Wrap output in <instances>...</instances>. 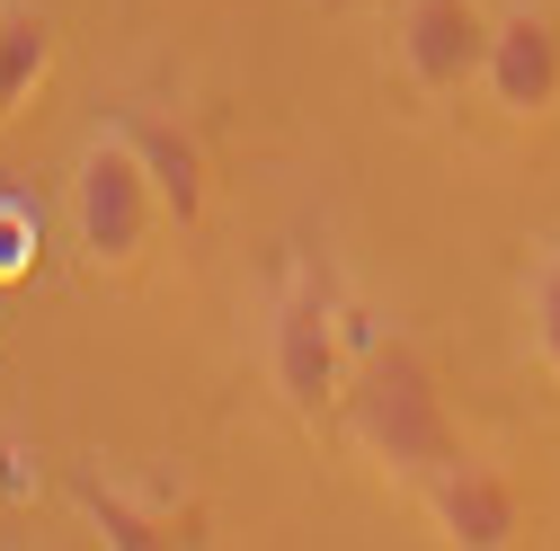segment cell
<instances>
[{
  "mask_svg": "<svg viewBox=\"0 0 560 551\" xmlns=\"http://www.w3.org/2000/svg\"><path fill=\"white\" fill-rule=\"evenodd\" d=\"M338 427H347V445H357L383 480H409V490H428V480L463 454V436L445 419V383H436V365L418 356L409 338L374 348L357 374H347Z\"/></svg>",
  "mask_w": 560,
  "mask_h": 551,
  "instance_id": "6da1fadb",
  "label": "cell"
},
{
  "mask_svg": "<svg viewBox=\"0 0 560 551\" xmlns=\"http://www.w3.org/2000/svg\"><path fill=\"white\" fill-rule=\"evenodd\" d=\"M62 223H72L81 267H98V276H133V267H143V249H152V232L170 223V204H161L143 152L125 143L116 116L81 143V161H72V196H62Z\"/></svg>",
  "mask_w": 560,
  "mask_h": 551,
  "instance_id": "7a4b0ae2",
  "label": "cell"
},
{
  "mask_svg": "<svg viewBox=\"0 0 560 551\" xmlns=\"http://www.w3.org/2000/svg\"><path fill=\"white\" fill-rule=\"evenodd\" d=\"M480 98L499 107L508 125H551V116H560V27H551V10L516 0V10L489 19Z\"/></svg>",
  "mask_w": 560,
  "mask_h": 551,
  "instance_id": "277c9868",
  "label": "cell"
},
{
  "mask_svg": "<svg viewBox=\"0 0 560 551\" xmlns=\"http://www.w3.org/2000/svg\"><path fill=\"white\" fill-rule=\"evenodd\" d=\"M267 374H276V391H285V409L303 427L338 419L347 356H338V312H329V294L312 285V276H294V285L267 303Z\"/></svg>",
  "mask_w": 560,
  "mask_h": 551,
  "instance_id": "3957f363",
  "label": "cell"
},
{
  "mask_svg": "<svg viewBox=\"0 0 560 551\" xmlns=\"http://www.w3.org/2000/svg\"><path fill=\"white\" fill-rule=\"evenodd\" d=\"M525 329H534L542 374L560 383V241H551V249H534V267H525Z\"/></svg>",
  "mask_w": 560,
  "mask_h": 551,
  "instance_id": "30bf717a",
  "label": "cell"
},
{
  "mask_svg": "<svg viewBox=\"0 0 560 551\" xmlns=\"http://www.w3.org/2000/svg\"><path fill=\"white\" fill-rule=\"evenodd\" d=\"M418 499H428L436 534H445V542H463V551H508V542H516V525H525L516 480H508L499 462H471V454H454V462H445Z\"/></svg>",
  "mask_w": 560,
  "mask_h": 551,
  "instance_id": "8992f818",
  "label": "cell"
},
{
  "mask_svg": "<svg viewBox=\"0 0 560 551\" xmlns=\"http://www.w3.org/2000/svg\"><path fill=\"white\" fill-rule=\"evenodd\" d=\"M489 19H499V10H480V0H400V27H392L400 72L428 90V98H463V90H480Z\"/></svg>",
  "mask_w": 560,
  "mask_h": 551,
  "instance_id": "5b68a950",
  "label": "cell"
},
{
  "mask_svg": "<svg viewBox=\"0 0 560 551\" xmlns=\"http://www.w3.org/2000/svg\"><path fill=\"white\" fill-rule=\"evenodd\" d=\"M45 81H54V19L36 0H10V10H0V125H10Z\"/></svg>",
  "mask_w": 560,
  "mask_h": 551,
  "instance_id": "9c48e42d",
  "label": "cell"
},
{
  "mask_svg": "<svg viewBox=\"0 0 560 551\" xmlns=\"http://www.w3.org/2000/svg\"><path fill=\"white\" fill-rule=\"evenodd\" d=\"M81 516L107 534V542H125V551H170V542H205V516L196 507H170V499H133L125 480H81Z\"/></svg>",
  "mask_w": 560,
  "mask_h": 551,
  "instance_id": "ba28073f",
  "label": "cell"
},
{
  "mask_svg": "<svg viewBox=\"0 0 560 551\" xmlns=\"http://www.w3.org/2000/svg\"><path fill=\"white\" fill-rule=\"evenodd\" d=\"M116 125H125V143L143 152V169H152V187H161V204H170V223L187 232V223H205V204H214V169H205V143L178 125V116H161V107H116Z\"/></svg>",
  "mask_w": 560,
  "mask_h": 551,
  "instance_id": "52a82bcc",
  "label": "cell"
}]
</instances>
